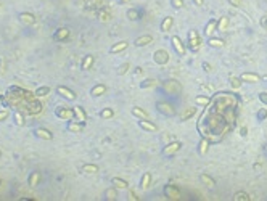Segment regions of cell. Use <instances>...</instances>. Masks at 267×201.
I'll list each match as a JSON object with an SVG mask.
<instances>
[{
  "mask_svg": "<svg viewBox=\"0 0 267 201\" xmlns=\"http://www.w3.org/2000/svg\"><path fill=\"white\" fill-rule=\"evenodd\" d=\"M180 147H182V143L180 142H172V143H169L167 147H164V150H163V154L164 156H171V154H175L180 150Z\"/></svg>",
  "mask_w": 267,
  "mask_h": 201,
  "instance_id": "6da1fadb",
  "label": "cell"
},
{
  "mask_svg": "<svg viewBox=\"0 0 267 201\" xmlns=\"http://www.w3.org/2000/svg\"><path fill=\"white\" fill-rule=\"evenodd\" d=\"M188 40H190V47L191 50H198V47H200V36L196 34V31H190L188 32Z\"/></svg>",
  "mask_w": 267,
  "mask_h": 201,
  "instance_id": "7a4b0ae2",
  "label": "cell"
},
{
  "mask_svg": "<svg viewBox=\"0 0 267 201\" xmlns=\"http://www.w3.org/2000/svg\"><path fill=\"white\" fill-rule=\"evenodd\" d=\"M56 116H58L60 119H72L74 118V111L66 109V108H60V109H56Z\"/></svg>",
  "mask_w": 267,
  "mask_h": 201,
  "instance_id": "3957f363",
  "label": "cell"
},
{
  "mask_svg": "<svg viewBox=\"0 0 267 201\" xmlns=\"http://www.w3.org/2000/svg\"><path fill=\"white\" fill-rule=\"evenodd\" d=\"M240 79L241 82H259L261 81V77L258 74H254V72H243V74L240 76Z\"/></svg>",
  "mask_w": 267,
  "mask_h": 201,
  "instance_id": "277c9868",
  "label": "cell"
},
{
  "mask_svg": "<svg viewBox=\"0 0 267 201\" xmlns=\"http://www.w3.org/2000/svg\"><path fill=\"white\" fill-rule=\"evenodd\" d=\"M172 45H174L175 52H177L179 55H185V45H184V42H182L177 36L172 37Z\"/></svg>",
  "mask_w": 267,
  "mask_h": 201,
  "instance_id": "5b68a950",
  "label": "cell"
},
{
  "mask_svg": "<svg viewBox=\"0 0 267 201\" xmlns=\"http://www.w3.org/2000/svg\"><path fill=\"white\" fill-rule=\"evenodd\" d=\"M56 92H58L63 98H66V100H74L76 98V95L72 93L69 88H66V87H58V88H56Z\"/></svg>",
  "mask_w": 267,
  "mask_h": 201,
  "instance_id": "8992f818",
  "label": "cell"
},
{
  "mask_svg": "<svg viewBox=\"0 0 267 201\" xmlns=\"http://www.w3.org/2000/svg\"><path fill=\"white\" fill-rule=\"evenodd\" d=\"M216 29H217V19H211V21L206 24V27H204V36L211 37V34H213Z\"/></svg>",
  "mask_w": 267,
  "mask_h": 201,
  "instance_id": "52a82bcc",
  "label": "cell"
},
{
  "mask_svg": "<svg viewBox=\"0 0 267 201\" xmlns=\"http://www.w3.org/2000/svg\"><path fill=\"white\" fill-rule=\"evenodd\" d=\"M72 111H74V119L86 122V119H87V114H86V111H84L81 106H74V108H72Z\"/></svg>",
  "mask_w": 267,
  "mask_h": 201,
  "instance_id": "ba28073f",
  "label": "cell"
},
{
  "mask_svg": "<svg viewBox=\"0 0 267 201\" xmlns=\"http://www.w3.org/2000/svg\"><path fill=\"white\" fill-rule=\"evenodd\" d=\"M139 126L142 127V129L150 130V132H155L156 130V126L153 124V122H150V121H145V119H139Z\"/></svg>",
  "mask_w": 267,
  "mask_h": 201,
  "instance_id": "9c48e42d",
  "label": "cell"
},
{
  "mask_svg": "<svg viewBox=\"0 0 267 201\" xmlns=\"http://www.w3.org/2000/svg\"><path fill=\"white\" fill-rule=\"evenodd\" d=\"M153 42V37L151 36H143V37H139L135 40V45L137 47H143V45H148V43Z\"/></svg>",
  "mask_w": 267,
  "mask_h": 201,
  "instance_id": "30bf717a",
  "label": "cell"
},
{
  "mask_svg": "<svg viewBox=\"0 0 267 201\" xmlns=\"http://www.w3.org/2000/svg\"><path fill=\"white\" fill-rule=\"evenodd\" d=\"M34 133H36L39 138H45V140H52V138H53V135H52V133H50L47 129H37Z\"/></svg>",
  "mask_w": 267,
  "mask_h": 201,
  "instance_id": "8fae6325",
  "label": "cell"
},
{
  "mask_svg": "<svg viewBox=\"0 0 267 201\" xmlns=\"http://www.w3.org/2000/svg\"><path fill=\"white\" fill-rule=\"evenodd\" d=\"M164 193H166V196H169V198H179V190L175 187L167 185L166 188H164Z\"/></svg>",
  "mask_w": 267,
  "mask_h": 201,
  "instance_id": "7c38bea8",
  "label": "cell"
},
{
  "mask_svg": "<svg viewBox=\"0 0 267 201\" xmlns=\"http://www.w3.org/2000/svg\"><path fill=\"white\" fill-rule=\"evenodd\" d=\"M172 23H174L172 16H167V18H164V19H163V24H161V31H163V32H167L169 29H171Z\"/></svg>",
  "mask_w": 267,
  "mask_h": 201,
  "instance_id": "4fadbf2b",
  "label": "cell"
},
{
  "mask_svg": "<svg viewBox=\"0 0 267 201\" xmlns=\"http://www.w3.org/2000/svg\"><path fill=\"white\" fill-rule=\"evenodd\" d=\"M155 61L156 63H166L167 61V53L164 52V50H161V52L158 50V52L155 53Z\"/></svg>",
  "mask_w": 267,
  "mask_h": 201,
  "instance_id": "5bb4252c",
  "label": "cell"
},
{
  "mask_svg": "<svg viewBox=\"0 0 267 201\" xmlns=\"http://www.w3.org/2000/svg\"><path fill=\"white\" fill-rule=\"evenodd\" d=\"M209 47H216V48H220V47H224V40L222 39H217V37H209Z\"/></svg>",
  "mask_w": 267,
  "mask_h": 201,
  "instance_id": "9a60e30c",
  "label": "cell"
},
{
  "mask_svg": "<svg viewBox=\"0 0 267 201\" xmlns=\"http://www.w3.org/2000/svg\"><path fill=\"white\" fill-rule=\"evenodd\" d=\"M68 129H69L71 132H81L84 129V122L82 121H79V122H69Z\"/></svg>",
  "mask_w": 267,
  "mask_h": 201,
  "instance_id": "2e32d148",
  "label": "cell"
},
{
  "mask_svg": "<svg viewBox=\"0 0 267 201\" xmlns=\"http://www.w3.org/2000/svg\"><path fill=\"white\" fill-rule=\"evenodd\" d=\"M126 48H127V42L122 40V42L116 43V45H113L110 52H111V53H118V52H122V50H126Z\"/></svg>",
  "mask_w": 267,
  "mask_h": 201,
  "instance_id": "e0dca14e",
  "label": "cell"
},
{
  "mask_svg": "<svg viewBox=\"0 0 267 201\" xmlns=\"http://www.w3.org/2000/svg\"><path fill=\"white\" fill-rule=\"evenodd\" d=\"M227 24H229V18H227V16H222V18L217 21V31H225Z\"/></svg>",
  "mask_w": 267,
  "mask_h": 201,
  "instance_id": "ac0fdd59",
  "label": "cell"
},
{
  "mask_svg": "<svg viewBox=\"0 0 267 201\" xmlns=\"http://www.w3.org/2000/svg\"><path fill=\"white\" fill-rule=\"evenodd\" d=\"M105 90H106L105 85H97V87L92 88V95H93V97H98V95H103Z\"/></svg>",
  "mask_w": 267,
  "mask_h": 201,
  "instance_id": "d6986e66",
  "label": "cell"
},
{
  "mask_svg": "<svg viewBox=\"0 0 267 201\" xmlns=\"http://www.w3.org/2000/svg\"><path fill=\"white\" fill-rule=\"evenodd\" d=\"M208 148H209V140H208V138H203L201 143H200V153L201 154H206Z\"/></svg>",
  "mask_w": 267,
  "mask_h": 201,
  "instance_id": "ffe728a7",
  "label": "cell"
},
{
  "mask_svg": "<svg viewBox=\"0 0 267 201\" xmlns=\"http://www.w3.org/2000/svg\"><path fill=\"white\" fill-rule=\"evenodd\" d=\"M113 183H114V187H118V188H127V182L122 180V178H113Z\"/></svg>",
  "mask_w": 267,
  "mask_h": 201,
  "instance_id": "44dd1931",
  "label": "cell"
},
{
  "mask_svg": "<svg viewBox=\"0 0 267 201\" xmlns=\"http://www.w3.org/2000/svg\"><path fill=\"white\" fill-rule=\"evenodd\" d=\"M150 180H151V175L146 172V174L142 177V188H146V187H148V185H150Z\"/></svg>",
  "mask_w": 267,
  "mask_h": 201,
  "instance_id": "7402d4cb",
  "label": "cell"
},
{
  "mask_svg": "<svg viewBox=\"0 0 267 201\" xmlns=\"http://www.w3.org/2000/svg\"><path fill=\"white\" fill-rule=\"evenodd\" d=\"M113 114H114V113H113V109H110V108H106V109H103V111L100 113V116H101L103 119H110V118H113Z\"/></svg>",
  "mask_w": 267,
  "mask_h": 201,
  "instance_id": "603a6c76",
  "label": "cell"
},
{
  "mask_svg": "<svg viewBox=\"0 0 267 201\" xmlns=\"http://www.w3.org/2000/svg\"><path fill=\"white\" fill-rule=\"evenodd\" d=\"M48 92H50V87H40V88H37L36 90V95L37 97H45Z\"/></svg>",
  "mask_w": 267,
  "mask_h": 201,
  "instance_id": "cb8c5ba5",
  "label": "cell"
},
{
  "mask_svg": "<svg viewBox=\"0 0 267 201\" xmlns=\"http://www.w3.org/2000/svg\"><path fill=\"white\" fill-rule=\"evenodd\" d=\"M132 113H134L135 116H139L140 119H146V113H145V111H142L140 108H134Z\"/></svg>",
  "mask_w": 267,
  "mask_h": 201,
  "instance_id": "d4e9b609",
  "label": "cell"
},
{
  "mask_svg": "<svg viewBox=\"0 0 267 201\" xmlns=\"http://www.w3.org/2000/svg\"><path fill=\"white\" fill-rule=\"evenodd\" d=\"M195 113H196V108H188V109H187V113L184 114V118H182V119H184V121L190 119V118H191V116L195 114Z\"/></svg>",
  "mask_w": 267,
  "mask_h": 201,
  "instance_id": "484cf974",
  "label": "cell"
},
{
  "mask_svg": "<svg viewBox=\"0 0 267 201\" xmlns=\"http://www.w3.org/2000/svg\"><path fill=\"white\" fill-rule=\"evenodd\" d=\"M195 103L196 105H208L209 103V98L208 97H196L195 98Z\"/></svg>",
  "mask_w": 267,
  "mask_h": 201,
  "instance_id": "4316f807",
  "label": "cell"
},
{
  "mask_svg": "<svg viewBox=\"0 0 267 201\" xmlns=\"http://www.w3.org/2000/svg\"><path fill=\"white\" fill-rule=\"evenodd\" d=\"M21 21H24V23H32V21H34V18H32V15L23 13V15H21Z\"/></svg>",
  "mask_w": 267,
  "mask_h": 201,
  "instance_id": "83f0119b",
  "label": "cell"
},
{
  "mask_svg": "<svg viewBox=\"0 0 267 201\" xmlns=\"http://www.w3.org/2000/svg\"><path fill=\"white\" fill-rule=\"evenodd\" d=\"M92 61H93L92 57H87L86 60H84V63H82V68H84V69H89V68H90V64H92Z\"/></svg>",
  "mask_w": 267,
  "mask_h": 201,
  "instance_id": "f1b7e54d",
  "label": "cell"
},
{
  "mask_svg": "<svg viewBox=\"0 0 267 201\" xmlns=\"http://www.w3.org/2000/svg\"><path fill=\"white\" fill-rule=\"evenodd\" d=\"M84 171H86L87 174H95L98 169H97V166H84Z\"/></svg>",
  "mask_w": 267,
  "mask_h": 201,
  "instance_id": "f546056e",
  "label": "cell"
},
{
  "mask_svg": "<svg viewBox=\"0 0 267 201\" xmlns=\"http://www.w3.org/2000/svg\"><path fill=\"white\" fill-rule=\"evenodd\" d=\"M201 180L206 182V185H214V180H213V178H209L208 175H204V174L201 175Z\"/></svg>",
  "mask_w": 267,
  "mask_h": 201,
  "instance_id": "4dcf8cb0",
  "label": "cell"
},
{
  "mask_svg": "<svg viewBox=\"0 0 267 201\" xmlns=\"http://www.w3.org/2000/svg\"><path fill=\"white\" fill-rule=\"evenodd\" d=\"M259 100H261L264 105H267V93H265V92H261V93H259Z\"/></svg>",
  "mask_w": 267,
  "mask_h": 201,
  "instance_id": "1f68e13d",
  "label": "cell"
},
{
  "mask_svg": "<svg viewBox=\"0 0 267 201\" xmlns=\"http://www.w3.org/2000/svg\"><path fill=\"white\" fill-rule=\"evenodd\" d=\"M232 85H234L235 88H240V85H241V79H232Z\"/></svg>",
  "mask_w": 267,
  "mask_h": 201,
  "instance_id": "d6a6232c",
  "label": "cell"
},
{
  "mask_svg": "<svg viewBox=\"0 0 267 201\" xmlns=\"http://www.w3.org/2000/svg\"><path fill=\"white\" fill-rule=\"evenodd\" d=\"M172 5L175 8H182L184 7V2H182V0H172Z\"/></svg>",
  "mask_w": 267,
  "mask_h": 201,
  "instance_id": "836d02e7",
  "label": "cell"
},
{
  "mask_svg": "<svg viewBox=\"0 0 267 201\" xmlns=\"http://www.w3.org/2000/svg\"><path fill=\"white\" fill-rule=\"evenodd\" d=\"M265 116H267V111H265V109H261L259 113H258V118H259V119H264Z\"/></svg>",
  "mask_w": 267,
  "mask_h": 201,
  "instance_id": "e575fe53",
  "label": "cell"
},
{
  "mask_svg": "<svg viewBox=\"0 0 267 201\" xmlns=\"http://www.w3.org/2000/svg\"><path fill=\"white\" fill-rule=\"evenodd\" d=\"M7 118H8V111H0V121H3Z\"/></svg>",
  "mask_w": 267,
  "mask_h": 201,
  "instance_id": "d590c367",
  "label": "cell"
},
{
  "mask_svg": "<svg viewBox=\"0 0 267 201\" xmlns=\"http://www.w3.org/2000/svg\"><path fill=\"white\" fill-rule=\"evenodd\" d=\"M66 34H68V31H66V29H63V31H61V32H60V34L56 36V37H58V39H61V37H65Z\"/></svg>",
  "mask_w": 267,
  "mask_h": 201,
  "instance_id": "8d00e7d4",
  "label": "cell"
},
{
  "mask_svg": "<svg viewBox=\"0 0 267 201\" xmlns=\"http://www.w3.org/2000/svg\"><path fill=\"white\" fill-rule=\"evenodd\" d=\"M237 199H249V196H246V195L241 193V195H238V196H237Z\"/></svg>",
  "mask_w": 267,
  "mask_h": 201,
  "instance_id": "74e56055",
  "label": "cell"
},
{
  "mask_svg": "<svg viewBox=\"0 0 267 201\" xmlns=\"http://www.w3.org/2000/svg\"><path fill=\"white\" fill-rule=\"evenodd\" d=\"M129 18H130V19L137 18V13H135V12H129Z\"/></svg>",
  "mask_w": 267,
  "mask_h": 201,
  "instance_id": "f35d334b",
  "label": "cell"
},
{
  "mask_svg": "<svg viewBox=\"0 0 267 201\" xmlns=\"http://www.w3.org/2000/svg\"><path fill=\"white\" fill-rule=\"evenodd\" d=\"M16 122H18V124H23V118H21V114H16Z\"/></svg>",
  "mask_w": 267,
  "mask_h": 201,
  "instance_id": "ab89813d",
  "label": "cell"
},
{
  "mask_svg": "<svg viewBox=\"0 0 267 201\" xmlns=\"http://www.w3.org/2000/svg\"><path fill=\"white\" fill-rule=\"evenodd\" d=\"M127 68H129V64H124V66H122V69L119 71V72H121V74H124V72H126V69H127Z\"/></svg>",
  "mask_w": 267,
  "mask_h": 201,
  "instance_id": "60d3db41",
  "label": "cell"
},
{
  "mask_svg": "<svg viewBox=\"0 0 267 201\" xmlns=\"http://www.w3.org/2000/svg\"><path fill=\"white\" fill-rule=\"evenodd\" d=\"M36 180H37V174H34V175H32V178H31L32 185H36V183H34V182H36Z\"/></svg>",
  "mask_w": 267,
  "mask_h": 201,
  "instance_id": "b9f144b4",
  "label": "cell"
},
{
  "mask_svg": "<svg viewBox=\"0 0 267 201\" xmlns=\"http://www.w3.org/2000/svg\"><path fill=\"white\" fill-rule=\"evenodd\" d=\"M193 2H195L196 5H203V0H193Z\"/></svg>",
  "mask_w": 267,
  "mask_h": 201,
  "instance_id": "7bdbcfd3",
  "label": "cell"
}]
</instances>
